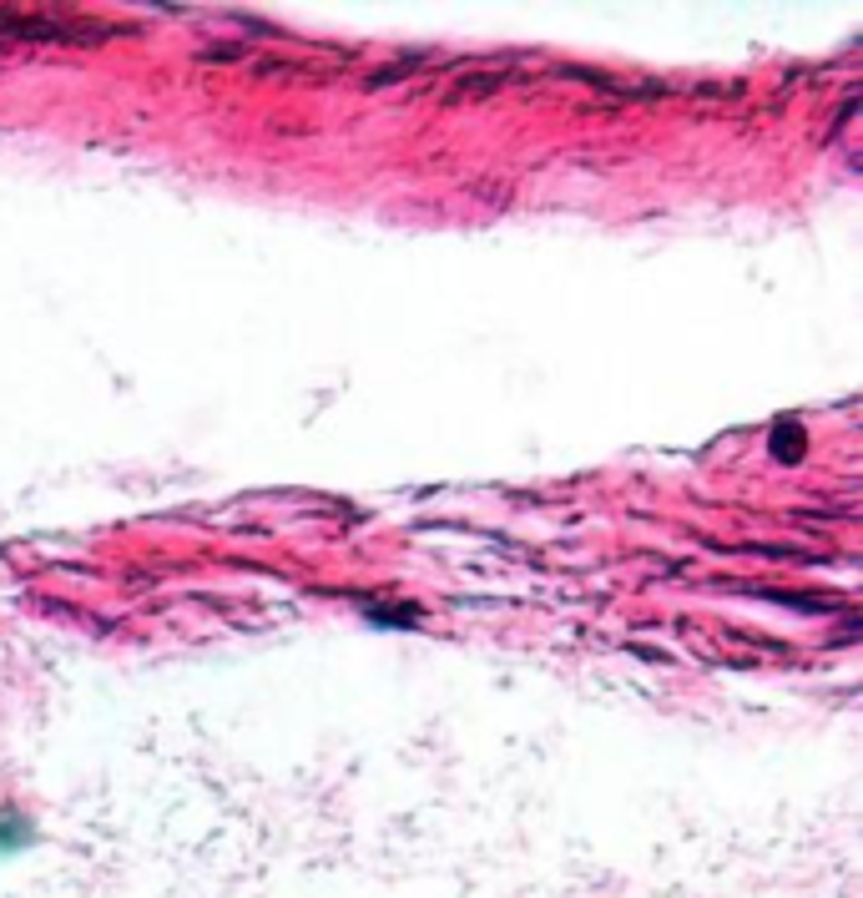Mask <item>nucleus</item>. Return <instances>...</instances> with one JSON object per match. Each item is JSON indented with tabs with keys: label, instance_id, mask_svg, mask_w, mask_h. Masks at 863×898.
<instances>
[]
</instances>
